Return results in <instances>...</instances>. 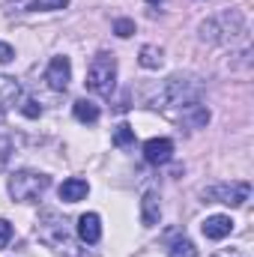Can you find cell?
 <instances>
[{
	"mask_svg": "<svg viewBox=\"0 0 254 257\" xmlns=\"http://www.w3.org/2000/svg\"><path fill=\"white\" fill-rule=\"evenodd\" d=\"M87 87L96 96H105V99L114 96V87H117V57L114 54L99 51L93 57V63L87 69Z\"/></svg>",
	"mask_w": 254,
	"mask_h": 257,
	"instance_id": "3",
	"label": "cell"
},
{
	"mask_svg": "<svg viewBox=\"0 0 254 257\" xmlns=\"http://www.w3.org/2000/svg\"><path fill=\"white\" fill-rule=\"evenodd\" d=\"M230 230H233L230 215H209L203 221V236L206 239H224V236H230Z\"/></svg>",
	"mask_w": 254,
	"mask_h": 257,
	"instance_id": "10",
	"label": "cell"
},
{
	"mask_svg": "<svg viewBox=\"0 0 254 257\" xmlns=\"http://www.w3.org/2000/svg\"><path fill=\"white\" fill-rule=\"evenodd\" d=\"M78 236H81L84 242L96 245V242L102 239V218H99L96 212H84V215L78 218Z\"/></svg>",
	"mask_w": 254,
	"mask_h": 257,
	"instance_id": "9",
	"label": "cell"
},
{
	"mask_svg": "<svg viewBox=\"0 0 254 257\" xmlns=\"http://www.w3.org/2000/svg\"><path fill=\"white\" fill-rule=\"evenodd\" d=\"M159 215H162L159 192H147L144 200H141V224L144 227H153V224H159Z\"/></svg>",
	"mask_w": 254,
	"mask_h": 257,
	"instance_id": "11",
	"label": "cell"
},
{
	"mask_svg": "<svg viewBox=\"0 0 254 257\" xmlns=\"http://www.w3.org/2000/svg\"><path fill=\"white\" fill-rule=\"evenodd\" d=\"M114 147H132L135 144V128L129 126V123H120V126L114 128Z\"/></svg>",
	"mask_w": 254,
	"mask_h": 257,
	"instance_id": "16",
	"label": "cell"
},
{
	"mask_svg": "<svg viewBox=\"0 0 254 257\" xmlns=\"http://www.w3.org/2000/svg\"><path fill=\"white\" fill-rule=\"evenodd\" d=\"M114 33H117L120 39H129V36L135 33V21H132V18H117V21H114Z\"/></svg>",
	"mask_w": 254,
	"mask_h": 257,
	"instance_id": "19",
	"label": "cell"
},
{
	"mask_svg": "<svg viewBox=\"0 0 254 257\" xmlns=\"http://www.w3.org/2000/svg\"><path fill=\"white\" fill-rule=\"evenodd\" d=\"M48 186H51V177L36 174V171H18V174L9 177V194L15 200H21V203L39 200L42 194L48 192Z\"/></svg>",
	"mask_w": 254,
	"mask_h": 257,
	"instance_id": "4",
	"label": "cell"
},
{
	"mask_svg": "<svg viewBox=\"0 0 254 257\" xmlns=\"http://www.w3.org/2000/svg\"><path fill=\"white\" fill-rule=\"evenodd\" d=\"M9 239H12V224L6 218H0V248H6Z\"/></svg>",
	"mask_w": 254,
	"mask_h": 257,
	"instance_id": "21",
	"label": "cell"
},
{
	"mask_svg": "<svg viewBox=\"0 0 254 257\" xmlns=\"http://www.w3.org/2000/svg\"><path fill=\"white\" fill-rule=\"evenodd\" d=\"M90 192V186H87V180H81V177H69L63 180V186H60V200L66 203H78V200H84Z\"/></svg>",
	"mask_w": 254,
	"mask_h": 257,
	"instance_id": "12",
	"label": "cell"
},
{
	"mask_svg": "<svg viewBox=\"0 0 254 257\" xmlns=\"http://www.w3.org/2000/svg\"><path fill=\"white\" fill-rule=\"evenodd\" d=\"M138 63L144 66V69H159V66L165 63V51L159 45H144L141 54H138Z\"/></svg>",
	"mask_w": 254,
	"mask_h": 257,
	"instance_id": "15",
	"label": "cell"
},
{
	"mask_svg": "<svg viewBox=\"0 0 254 257\" xmlns=\"http://www.w3.org/2000/svg\"><path fill=\"white\" fill-rule=\"evenodd\" d=\"M69 0H30L33 12H51V9H66Z\"/></svg>",
	"mask_w": 254,
	"mask_h": 257,
	"instance_id": "18",
	"label": "cell"
},
{
	"mask_svg": "<svg viewBox=\"0 0 254 257\" xmlns=\"http://www.w3.org/2000/svg\"><path fill=\"white\" fill-rule=\"evenodd\" d=\"M251 194L248 183H218L212 189H203V200L209 203H224V206H242Z\"/></svg>",
	"mask_w": 254,
	"mask_h": 257,
	"instance_id": "5",
	"label": "cell"
},
{
	"mask_svg": "<svg viewBox=\"0 0 254 257\" xmlns=\"http://www.w3.org/2000/svg\"><path fill=\"white\" fill-rule=\"evenodd\" d=\"M242 33H245V15L239 9H224V12H218L200 24V39L215 42V45L236 42Z\"/></svg>",
	"mask_w": 254,
	"mask_h": 257,
	"instance_id": "2",
	"label": "cell"
},
{
	"mask_svg": "<svg viewBox=\"0 0 254 257\" xmlns=\"http://www.w3.org/2000/svg\"><path fill=\"white\" fill-rule=\"evenodd\" d=\"M15 57V51H12V45H6V42H0V63H9Z\"/></svg>",
	"mask_w": 254,
	"mask_h": 257,
	"instance_id": "22",
	"label": "cell"
},
{
	"mask_svg": "<svg viewBox=\"0 0 254 257\" xmlns=\"http://www.w3.org/2000/svg\"><path fill=\"white\" fill-rule=\"evenodd\" d=\"M197 93H200V87H197L194 78L171 75L168 81H162V84L150 93L147 105L162 108V111H168V108H186V105H191V102H197Z\"/></svg>",
	"mask_w": 254,
	"mask_h": 257,
	"instance_id": "1",
	"label": "cell"
},
{
	"mask_svg": "<svg viewBox=\"0 0 254 257\" xmlns=\"http://www.w3.org/2000/svg\"><path fill=\"white\" fill-rule=\"evenodd\" d=\"M168 257H197V248L191 239H177L171 248H168Z\"/></svg>",
	"mask_w": 254,
	"mask_h": 257,
	"instance_id": "17",
	"label": "cell"
},
{
	"mask_svg": "<svg viewBox=\"0 0 254 257\" xmlns=\"http://www.w3.org/2000/svg\"><path fill=\"white\" fill-rule=\"evenodd\" d=\"M45 81H48L51 90L63 93L66 87H69V81H72V63H69V57H54L48 63V69H45Z\"/></svg>",
	"mask_w": 254,
	"mask_h": 257,
	"instance_id": "7",
	"label": "cell"
},
{
	"mask_svg": "<svg viewBox=\"0 0 254 257\" xmlns=\"http://www.w3.org/2000/svg\"><path fill=\"white\" fill-rule=\"evenodd\" d=\"M144 159L150 165H165L174 159V141L171 138H150L144 144Z\"/></svg>",
	"mask_w": 254,
	"mask_h": 257,
	"instance_id": "8",
	"label": "cell"
},
{
	"mask_svg": "<svg viewBox=\"0 0 254 257\" xmlns=\"http://www.w3.org/2000/svg\"><path fill=\"white\" fill-rule=\"evenodd\" d=\"M72 111H75V120H78V123H87V126L99 123V105L90 102V99H78V102L72 105Z\"/></svg>",
	"mask_w": 254,
	"mask_h": 257,
	"instance_id": "14",
	"label": "cell"
},
{
	"mask_svg": "<svg viewBox=\"0 0 254 257\" xmlns=\"http://www.w3.org/2000/svg\"><path fill=\"white\" fill-rule=\"evenodd\" d=\"M21 114H24V117H30V120H36V117L42 114V105H39L36 99H27V102L21 105Z\"/></svg>",
	"mask_w": 254,
	"mask_h": 257,
	"instance_id": "20",
	"label": "cell"
},
{
	"mask_svg": "<svg viewBox=\"0 0 254 257\" xmlns=\"http://www.w3.org/2000/svg\"><path fill=\"white\" fill-rule=\"evenodd\" d=\"M39 236L42 242H48L51 248H69V227L57 212H45L39 221Z\"/></svg>",
	"mask_w": 254,
	"mask_h": 257,
	"instance_id": "6",
	"label": "cell"
},
{
	"mask_svg": "<svg viewBox=\"0 0 254 257\" xmlns=\"http://www.w3.org/2000/svg\"><path fill=\"white\" fill-rule=\"evenodd\" d=\"M147 3H150V6H162L165 0H147Z\"/></svg>",
	"mask_w": 254,
	"mask_h": 257,
	"instance_id": "24",
	"label": "cell"
},
{
	"mask_svg": "<svg viewBox=\"0 0 254 257\" xmlns=\"http://www.w3.org/2000/svg\"><path fill=\"white\" fill-rule=\"evenodd\" d=\"M18 96H21L18 81L9 78V75H0V114H6V111L18 102Z\"/></svg>",
	"mask_w": 254,
	"mask_h": 257,
	"instance_id": "13",
	"label": "cell"
},
{
	"mask_svg": "<svg viewBox=\"0 0 254 257\" xmlns=\"http://www.w3.org/2000/svg\"><path fill=\"white\" fill-rule=\"evenodd\" d=\"M212 257H245L239 248H224V251H215Z\"/></svg>",
	"mask_w": 254,
	"mask_h": 257,
	"instance_id": "23",
	"label": "cell"
}]
</instances>
